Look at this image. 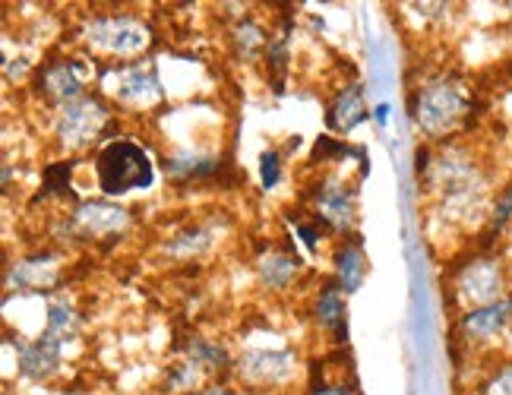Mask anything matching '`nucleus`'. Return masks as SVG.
<instances>
[{
    "label": "nucleus",
    "mask_w": 512,
    "mask_h": 395,
    "mask_svg": "<svg viewBox=\"0 0 512 395\" xmlns=\"http://www.w3.org/2000/svg\"><path fill=\"white\" fill-rule=\"evenodd\" d=\"M471 111V95L465 92L462 83L456 79L437 76L424 83L415 98H411V114H415V124L433 136V140H443V136L456 133L465 117Z\"/></svg>",
    "instance_id": "nucleus-1"
},
{
    "label": "nucleus",
    "mask_w": 512,
    "mask_h": 395,
    "mask_svg": "<svg viewBox=\"0 0 512 395\" xmlns=\"http://www.w3.org/2000/svg\"><path fill=\"white\" fill-rule=\"evenodd\" d=\"M95 177L105 196H124L146 190L155 181L152 158L143 146L130 140H114L95 155Z\"/></svg>",
    "instance_id": "nucleus-2"
},
{
    "label": "nucleus",
    "mask_w": 512,
    "mask_h": 395,
    "mask_svg": "<svg viewBox=\"0 0 512 395\" xmlns=\"http://www.w3.org/2000/svg\"><path fill=\"white\" fill-rule=\"evenodd\" d=\"M86 45L98 54L108 57H133L143 54L152 42V29L143 23V19L133 16H98L89 19L86 29Z\"/></svg>",
    "instance_id": "nucleus-3"
},
{
    "label": "nucleus",
    "mask_w": 512,
    "mask_h": 395,
    "mask_svg": "<svg viewBox=\"0 0 512 395\" xmlns=\"http://www.w3.org/2000/svg\"><path fill=\"white\" fill-rule=\"evenodd\" d=\"M108 121H111V111L102 98L83 95V98H76V102L57 108L54 130L64 149H86L105 133Z\"/></svg>",
    "instance_id": "nucleus-4"
},
{
    "label": "nucleus",
    "mask_w": 512,
    "mask_h": 395,
    "mask_svg": "<svg viewBox=\"0 0 512 395\" xmlns=\"http://www.w3.org/2000/svg\"><path fill=\"white\" fill-rule=\"evenodd\" d=\"M456 291L459 298L471 307H484L506 298V275L503 266L490 256H475L471 263H465L456 275Z\"/></svg>",
    "instance_id": "nucleus-5"
},
{
    "label": "nucleus",
    "mask_w": 512,
    "mask_h": 395,
    "mask_svg": "<svg viewBox=\"0 0 512 395\" xmlns=\"http://www.w3.org/2000/svg\"><path fill=\"white\" fill-rule=\"evenodd\" d=\"M294 370H298V358H294V351H279V348L247 351V354H241V361H238V377L247 386H260V389L288 383L294 377Z\"/></svg>",
    "instance_id": "nucleus-6"
},
{
    "label": "nucleus",
    "mask_w": 512,
    "mask_h": 395,
    "mask_svg": "<svg viewBox=\"0 0 512 395\" xmlns=\"http://www.w3.org/2000/svg\"><path fill=\"white\" fill-rule=\"evenodd\" d=\"M512 329V294L484 304V307H468L459 320V332L468 342H494Z\"/></svg>",
    "instance_id": "nucleus-7"
},
{
    "label": "nucleus",
    "mask_w": 512,
    "mask_h": 395,
    "mask_svg": "<svg viewBox=\"0 0 512 395\" xmlns=\"http://www.w3.org/2000/svg\"><path fill=\"white\" fill-rule=\"evenodd\" d=\"M108 79H114V86H108L114 92V98L121 105H130V108H149L162 98V89H159V79H155L152 70H143V67H121V70H111L105 73Z\"/></svg>",
    "instance_id": "nucleus-8"
},
{
    "label": "nucleus",
    "mask_w": 512,
    "mask_h": 395,
    "mask_svg": "<svg viewBox=\"0 0 512 395\" xmlns=\"http://www.w3.org/2000/svg\"><path fill=\"white\" fill-rule=\"evenodd\" d=\"M317 222H323L332 231H351L354 225V193L342 184V181H323V187L317 190Z\"/></svg>",
    "instance_id": "nucleus-9"
},
{
    "label": "nucleus",
    "mask_w": 512,
    "mask_h": 395,
    "mask_svg": "<svg viewBox=\"0 0 512 395\" xmlns=\"http://www.w3.org/2000/svg\"><path fill=\"white\" fill-rule=\"evenodd\" d=\"M38 86H42V92L51 98V102L57 105H70L76 102V98H83L86 92V83H83V64L76 61H54L48 67H42V73H38Z\"/></svg>",
    "instance_id": "nucleus-10"
},
{
    "label": "nucleus",
    "mask_w": 512,
    "mask_h": 395,
    "mask_svg": "<svg viewBox=\"0 0 512 395\" xmlns=\"http://www.w3.org/2000/svg\"><path fill=\"white\" fill-rule=\"evenodd\" d=\"M73 225L80 228L86 237H105V234H117L130 225V212L124 206H111V203H86L80 206V212L73 215Z\"/></svg>",
    "instance_id": "nucleus-11"
},
{
    "label": "nucleus",
    "mask_w": 512,
    "mask_h": 395,
    "mask_svg": "<svg viewBox=\"0 0 512 395\" xmlns=\"http://www.w3.org/2000/svg\"><path fill=\"white\" fill-rule=\"evenodd\" d=\"M61 351H64L61 345H54L45 335H38L35 342L19 345V373L35 383L54 377V373L61 370Z\"/></svg>",
    "instance_id": "nucleus-12"
},
{
    "label": "nucleus",
    "mask_w": 512,
    "mask_h": 395,
    "mask_svg": "<svg viewBox=\"0 0 512 395\" xmlns=\"http://www.w3.org/2000/svg\"><path fill=\"white\" fill-rule=\"evenodd\" d=\"M301 272V260L288 250H266L260 260H256V275L260 282L272 291H282L288 288Z\"/></svg>",
    "instance_id": "nucleus-13"
},
{
    "label": "nucleus",
    "mask_w": 512,
    "mask_h": 395,
    "mask_svg": "<svg viewBox=\"0 0 512 395\" xmlns=\"http://www.w3.org/2000/svg\"><path fill=\"white\" fill-rule=\"evenodd\" d=\"M361 121H367V105H364V89L361 83H351L339 92V98L329 108V127L332 130H354Z\"/></svg>",
    "instance_id": "nucleus-14"
},
{
    "label": "nucleus",
    "mask_w": 512,
    "mask_h": 395,
    "mask_svg": "<svg viewBox=\"0 0 512 395\" xmlns=\"http://www.w3.org/2000/svg\"><path fill=\"white\" fill-rule=\"evenodd\" d=\"M342 288L339 282H332L320 291V298H317V307H313V313H317V323L323 329H329L336 339L342 342L345 335H348V323H345V298H342Z\"/></svg>",
    "instance_id": "nucleus-15"
},
{
    "label": "nucleus",
    "mask_w": 512,
    "mask_h": 395,
    "mask_svg": "<svg viewBox=\"0 0 512 395\" xmlns=\"http://www.w3.org/2000/svg\"><path fill=\"white\" fill-rule=\"evenodd\" d=\"M54 282H57V260H54V256H35V260H23V263H16L13 272H10V285H16L19 291H26V288L42 291V288H48Z\"/></svg>",
    "instance_id": "nucleus-16"
},
{
    "label": "nucleus",
    "mask_w": 512,
    "mask_h": 395,
    "mask_svg": "<svg viewBox=\"0 0 512 395\" xmlns=\"http://www.w3.org/2000/svg\"><path fill=\"white\" fill-rule=\"evenodd\" d=\"M336 275H339L336 282H339V288L345 294L361 288L364 275H367V256H364V247L358 241L339 247V253H336Z\"/></svg>",
    "instance_id": "nucleus-17"
},
{
    "label": "nucleus",
    "mask_w": 512,
    "mask_h": 395,
    "mask_svg": "<svg viewBox=\"0 0 512 395\" xmlns=\"http://www.w3.org/2000/svg\"><path fill=\"white\" fill-rule=\"evenodd\" d=\"M231 42H234V48H238V54L241 57H256L263 48H269V38H266V32L253 23V19H244V23H238L234 26V35H231Z\"/></svg>",
    "instance_id": "nucleus-18"
},
{
    "label": "nucleus",
    "mask_w": 512,
    "mask_h": 395,
    "mask_svg": "<svg viewBox=\"0 0 512 395\" xmlns=\"http://www.w3.org/2000/svg\"><path fill=\"white\" fill-rule=\"evenodd\" d=\"M70 171H73V162L48 165L45 168V190H42V196H70V190H67Z\"/></svg>",
    "instance_id": "nucleus-19"
},
{
    "label": "nucleus",
    "mask_w": 512,
    "mask_h": 395,
    "mask_svg": "<svg viewBox=\"0 0 512 395\" xmlns=\"http://www.w3.org/2000/svg\"><path fill=\"white\" fill-rule=\"evenodd\" d=\"M481 395H512V364L497 367L481 386Z\"/></svg>",
    "instance_id": "nucleus-20"
},
{
    "label": "nucleus",
    "mask_w": 512,
    "mask_h": 395,
    "mask_svg": "<svg viewBox=\"0 0 512 395\" xmlns=\"http://www.w3.org/2000/svg\"><path fill=\"white\" fill-rule=\"evenodd\" d=\"M260 177H263V187H266V190H272L275 184L282 181V155H279V152H266V155H263Z\"/></svg>",
    "instance_id": "nucleus-21"
},
{
    "label": "nucleus",
    "mask_w": 512,
    "mask_h": 395,
    "mask_svg": "<svg viewBox=\"0 0 512 395\" xmlns=\"http://www.w3.org/2000/svg\"><path fill=\"white\" fill-rule=\"evenodd\" d=\"M512 219V184L497 196V203H494V212H490V225H494L497 231Z\"/></svg>",
    "instance_id": "nucleus-22"
},
{
    "label": "nucleus",
    "mask_w": 512,
    "mask_h": 395,
    "mask_svg": "<svg viewBox=\"0 0 512 395\" xmlns=\"http://www.w3.org/2000/svg\"><path fill=\"white\" fill-rule=\"evenodd\" d=\"M307 395H354V389L351 386H320V389H310Z\"/></svg>",
    "instance_id": "nucleus-23"
},
{
    "label": "nucleus",
    "mask_w": 512,
    "mask_h": 395,
    "mask_svg": "<svg viewBox=\"0 0 512 395\" xmlns=\"http://www.w3.org/2000/svg\"><path fill=\"white\" fill-rule=\"evenodd\" d=\"M190 395H234V392L222 389V386H212V389H200V392H190Z\"/></svg>",
    "instance_id": "nucleus-24"
},
{
    "label": "nucleus",
    "mask_w": 512,
    "mask_h": 395,
    "mask_svg": "<svg viewBox=\"0 0 512 395\" xmlns=\"http://www.w3.org/2000/svg\"><path fill=\"white\" fill-rule=\"evenodd\" d=\"M386 114H389V108H386V105H380L377 111H373V117H377V124H386Z\"/></svg>",
    "instance_id": "nucleus-25"
}]
</instances>
